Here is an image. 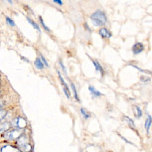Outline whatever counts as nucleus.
Instances as JSON below:
<instances>
[{
  "instance_id": "nucleus-1",
  "label": "nucleus",
  "mask_w": 152,
  "mask_h": 152,
  "mask_svg": "<svg viewBox=\"0 0 152 152\" xmlns=\"http://www.w3.org/2000/svg\"><path fill=\"white\" fill-rule=\"evenodd\" d=\"M92 23L94 26H100L105 24L107 21V17L103 11L100 10H97L90 16Z\"/></svg>"
},
{
  "instance_id": "nucleus-2",
  "label": "nucleus",
  "mask_w": 152,
  "mask_h": 152,
  "mask_svg": "<svg viewBox=\"0 0 152 152\" xmlns=\"http://www.w3.org/2000/svg\"><path fill=\"white\" fill-rule=\"evenodd\" d=\"M17 144L19 150L23 152H30L31 150V146L28 143V139L26 135H21L17 141Z\"/></svg>"
},
{
  "instance_id": "nucleus-3",
  "label": "nucleus",
  "mask_w": 152,
  "mask_h": 152,
  "mask_svg": "<svg viewBox=\"0 0 152 152\" xmlns=\"http://www.w3.org/2000/svg\"><path fill=\"white\" fill-rule=\"evenodd\" d=\"M21 134L22 132L20 129H13L5 132L4 137L7 140H14L18 139Z\"/></svg>"
},
{
  "instance_id": "nucleus-4",
  "label": "nucleus",
  "mask_w": 152,
  "mask_h": 152,
  "mask_svg": "<svg viewBox=\"0 0 152 152\" xmlns=\"http://www.w3.org/2000/svg\"><path fill=\"white\" fill-rule=\"evenodd\" d=\"M26 120L21 118L18 117L15 118L11 122V125L13 127L17 128L18 129H23L26 126Z\"/></svg>"
},
{
  "instance_id": "nucleus-5",
  "label": "nucleus",
  "mask_w": 152,
  "mask_h": 152,
  "mask_svg": "<svg viewBox=\"0 0 152 152\" xmlns=\"http://www.w3.org/2000/svg\"><path fill=\"white\" fill-rule=\"evenodd\" d=\"M144 45L141 43L138 42L135 43L132 47V50L134 54L137 55L140 53L144 50Z\"/></svg>"
},
{
  "instance_id": "nucleus-6",
  "label": "nucleus",
  "mask_w": 152,
  "mask_h": 152,
  "mask_svg": "<svg viewBox=\"0 0 152 152\" xmlns=\"http://www.w3.org/2000/svg\"><path fill=\"white\" fill-rule=\"evenodd\" d=\"M1 152H21L19 149L10 145H7L3 147L1 149Z\"/></svg>"
},
{
  "instance_id": "nucleus-7",
  "label": "nucleus",
  "mask_w": 152,
  "mask_h": 152,
  "mask_svg": "<svg viewBox=\"0 0 152 152\" xmlns=\"http://www.w3.org/2000/svg\"><path fill=\"white\" fill-rule=\"evenodd\" d=\"M99 33L100 35H101V36L103 37L110 38L112 36L111 33L106 28H104V27L101 28L99 30Z\"/></svg>"
},
{
  "instance_id": "nucleus-8",
  "label": "nucleus",
  "mask_w": 152,
  "mask_h": 152,
  "mask_svg": "<svg viewBox=\"0 0 152 152\" xmlns=\"http://www.w3.org/2000/svg\"><path fill=\"white\" fill-rule=\"evenodd\" d=\"M34 65L36 67L39 69H42L44 68V64H43V62L39 58H36V59L34 61Z\"/></svg>"
},
{
  "instance_id": "nucleus-9",
  "label": "nucleus",
  "mask_w": 152,
  "mask_h": 152,
  "mask_svg": "<svg viewBox=\"0 0 152 152\" xmlns=\"http://www.w3.org/2000/svg\"><path fill=\"white\" fill-rule=\"evenodd\" d=\"M10 127V124L8 122H4L0 124V133L8 130Z\"/></svg>"
},
{
  "instance_id": "nucleus-10",
  "label": "nucleus",
  "mask_w": 152,
  "mask_h": 152,
  "mask_svg": "<svg viewBox=\"0 0 152 152\" xmlns=\"http://www.w3.org/2000/svg\"><path fill=\"white\" fill-rule=\"evenodd\" d=\"M151 117L150 115H148V117L147 118V119L145 121V124H144V127L147 130V132L148 133L149 132V129L151 126Z\"/></svg>"
},
{
  "instance_id": "nucleus-11",
  "label": "nucleus",
  "mask_w": 152,
  "mask_h": 152,
  "mask_svg": "<svg viewBox=\"0 0 152 152\" xmlns=\"http://www.w3.org/2000/svg\"><path fill=\"white\" fill-rule=\"evenodd\" d=\"M88 90H89V91L92 93V94H93V96H96V97H98V96H99L101 95V93H100V91L96 90L94 88V87H93V86H90L88 87Z\"/></svg>"
},
{
  "instance_id": "nucleus-12",
  "label": "nucleus",
  "mask_w": 152,
  "mask_h": 152,
  "mask_svg": "<svg viewBox=\"0 0 152 152\" xmlns=\"http://www.w3.org/2000/svg\"><path fill=\"white\" fill-rule=\"evenodd\" d=\"M58 75H59V79H60L61 83H62V85L64 86V88H65V89L66 90V91H67L69 93H70L69 89V88H68V87L67 84H66L65 81H64V80L63 79V78H62V76L61 75V74H60V72H59V71H58Z\"/></svg>"
},
{
  "instance_id": "nucleus-13",
  "label": "nucleus",
  "mask_w": 152,
  "mask_h": 152,
  "mask_svg": "<svg viewBox=\"0 0 152 152\" xmlns=\"http://www.w3.org/2000/svg\"><path fill=\"white\" fill-rule=\"evenodd\" d=\"M27 20L28 22L31 25H32L34 28H36V30H37L39 31L40 32L41 31L40 28V27H39V25H38L37 24H36L34 21H33L31 19H30V18L29 17H27Z\"/></svg>"
},
{
  "instance_id": "nucleus-14",
  "label": "nucleus",
  "mask_w": 152,
  "mask_h": 152,
  "mask_svg": "<svg viewBox=\"0 0 152 152\" xmlns=\"http://www.w3.org/2000/svg\"><path fill=\"white\" fill-rule=\"evenodd\" d=\"M71 89L72 90V91L74 93V97L75 99L79 101V98H78V94H77V90H76V88L75 87V85L73 84V83H71Z\"/></svg>"
},
{
  "instance_id": "nucleus-15",
  "label": "nucleus",
  "mask_w": 152,
  "mask_h": 152,
  "mask_svg": "<svg viewBox=\"0 0 152 152\" xmlns=\"http://www.w3.org/2000/svg\"><path fill=\"white\" fill-rule=\"evenodd\" d=\"M124 119L128 123V124H129V125L132 128H135V125H134V121L131 119V118H129V117H128V116H124Z\"/></svg>"
},
{
  "instance_id": "nucleus-16",
  "label": "nucleus",
  "mask_w": 152,
  "mask_h": 152,
  "mask_svg": "<svg viewBox=\"0 0 152 152\" xmlns=\"http://www.w3.org/2000/svg\"><path fill=\"white\" fill-rule=\"evenodd\" d=\"M39 20H40V23H41V24H42V26H43V28L45 30H46V31H50V29H49V28L48 27V26H46V25L45 24V23H44V21H43V19H42V18L40 16L39 17Z\"/></svg>"
},
{
  "instance_id": "nucleus-17",
  "label": "nucleus",
  "mask_w": 152,
  "mask_h": 152,
  "mask_svg": "<svg viewBox=\"0 0 152 152\" xmlns=\"http://www.w3.org/2000/svg\"><path fill=\"white\" fill-rule=\"evenodd\" d=\"M80 112H81V113L83 115V116H84V118L86 119H88V118L90 117V115L88 114L83 108H81V109H80Z\"/></svg>"
},
{
  "instance_id": "nucleus-18",
  "label": "nucleus",
  "mask_w": 152,
  "mask_h": 152,
  "mask_svg": "<svg viewBox=\"0 0 152 152\" xmlns=\"http://www.w3.org/2000/svg\"><path fill=\"white\" fill-rule=\"evenodd\" d=\"M7 112L4 109H0V121L5 118Z\"/></svg>"
},
{
  "instance_id": "nucleus-19",
  "label": "nucleus",
  "mask_w": 152,
  "mask_h": 152,
  "mask_svg": "<svg viewBox=\"0 0 152 152\" xmlns=\"http://www.w3.org/2000/svg\"><path fill=\"white\" fill-rule=\"evenodd\" d=\"M134 107H135V109H136V112H137L136 114H137V117H141L142 116V113L141 109L137 106H135Z\"/></svg>"
},
{
  "instance_id": "nucleus-20",
  "label": "nucleus",
  "mask_w": 152,
  "mask_h": 152,
  "mask_svg": "<svg viewBox=\"0 0 152 152\" xmlns=\"http://www.w3.org/2000/svg\"><path fill=\"white\" fill-rule=\"evenodd\" d=\"M6 21H7V24H9L11 26H15L14 22L9 17H6Z\"/></svg>"
},
{
  "instance_id": "nucleus-21",
  "label": "nucleus",
  "mask_w": 152,
  "mask_h": 152,
  "mask_svg": "<svg viewBox=\"0 0 152 152\" xmlns=\"http://www.w3.org/2000/svg\"><path fill=\"white\" fill-rule=\"evenodd\" d=\"M140 80L142 82H147V81H150V78L148 77H146V76H141V78H140Z\"/></svg>"
},
{
  "instance_id": "nucleus-22",
  "label": "nucleus",
  "mask_w": 152,
  "mask_h": 152,
  "mask_svg": "<svg viewBox=\"0 0 152 152\" xmlns=\"http://www.w3.org/2000/svg\"><path fill=\"white\" fill-rule=\"evenodd\" d=\"M41 59H42V62H43V64H45L46 66H49V64H48V62H47V61L46 60V59L41 55Z\"/></svg>"
},
{
  "instance_id": "nucleus-23",
  "label": "nucleus",
  "mask_w": 152,
  "mask_h": 152,
  "mask_svg": "<svg viewBox=\"0 0 152 152\" xmlns=\"http://www.w3.org/2000/svg\"><path fill=\"white\" fill-rule=\"evenodd\" d=\"M59 64H60V66H61V68H62V69L63 70V71H64V72H65V74L66 73V68H65V66L64 65V64H63V63L62 62V61H60L59 62Z\"/></svg>"
},
{
  "instance_id": "nucleus-24",
  "label": "nucleus",
  "mask_w": 152,
  "mask_h": 152,
  "mask_svg": "<svg viewBox=\"0 0 152 152\" xmlns=\"http://www.w3.org/2000/svg\"><path fill=\"white\" fill-rule=\"evenodd\" d=\"M63 91H64V93H65L66 97L68 99H69V98L70 93H69L66 91V90L65 88H63Z\"/></svg>"
},
{
  "instance_id": "nucleus-25",
  "label": "nucleus",
  "mask_w": 152,
  "mask_h": 152,
  "mask_svg": "<svg viewBox=\"0 0 152 152\" xmlns=\"http://www.w3.org/2000/svg\"><path fill=\"white\" fill-rule=\"evenodd\" d=\"M53 2H55V3H56V4H58L59 5H62L63 4L62 1H61V0H54Z\"/></svg>"
},
{
  "instance_id": "nucleus-26",
  "label": "nucleus",
  "mask_w": 152,
  "mask_h": 152,
  "mask_svg": "<svg viewBox=\"0 0 152 152\" xmlns=\"http://www.w3.org/2000/svg\"><path fill=\"white\" fill-rule=\"evenodd\" d=\"M132 66H133V67H134V68H135L136 69H138L140 71H141V72H146L144 70H143V69H141V68H138V66H135V65H132ZM146 73H147V72H146Z\"/></svg>"
},
{
  "instance_id": "nucleus-27",
  "label": "nucleus",
  "mask_w": 152,
  "mask_h": 152,
  "mask_svg": "<svg viewBox=\"0 0 152 152\" xmlns=\"http://www.w3.org/2000/svg\"><path fill=\"white\" fill-rule=\"evenodd\" d=\"M85 26H86V27H87V29H88L89 31H91V30L90 29L89 27H88V25H87V23H85Z\"/></svg>"
},
{
  "instance_id": "nucleus-28",
  "label": "nucleus",
  "mask_w": 152,
  "mask_h": 152,
  "mask_svg": "<svg viewBox=\"0 0 152 152\" xmlns=\"http://www.w3.org/2000/svg\"><path fill=\"white\" fill-rule=\"evenodd\" d=\"M0 95H1V92H0Z\"/></svg>"
},
{
  "instance_id": "nucleus-29",
  "label": "nucleus",
  "mask_w": 152,
  "mask_h": 152,
  "mask_svg": "<svg viewBox=\"0 0 152 152\" xmlns=\"http://www.w3.org/2000/svg\"><path fill=\"white\" fill-rule=\"evenodd\" d=\"M0 83H1V81H0Z\"/></svg>"
}]
</instances>
